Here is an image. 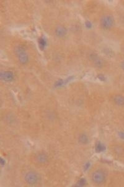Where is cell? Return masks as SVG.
Returning <instances> with one entry per match:
<instances>
[{
  "mask_svg": "<svg viewBox=\"0 0 124 187\" xmlns=\"http://www.w3.org/2000/svg\"><path fill=\"white\" fill-rule=\"evenodd\" d=\"M16 53L19 61L21 63L25 64L28 62V54L22 48L17 47L16 49Z\"/></svg>",
  "mask_w": 124,
  "mask_h": 187,
  "instance_id": "obj_1",
  "label": "cell"
},
{
  "mask_svg": "<svg viewBox=\"0 0 124 187\" xmlns=\"http://www.w3.org/2000/svg\"><path fill=\"white\" fill-rule=\"evenodd\" d=\"M114 22V19L112 16L106 15L102 18L101 20V24L103 28L108 29L112 26Z\"/></svg>",
  "mask_w": 124,
  "mask_h": 187,
  "instance_id": "obj_2",
  "label": "cell"
},
{
  "mask_svg": "<svg viewBox=\"0 0 124 187\" xmlns=\"http://www.w3.org/2000/svg\"><path fill=\"white\" fill-rule=\"evenodd\" d=\"M92 178L95 183L100 184L104 182L105 179V176L103 171H98L93 173Z\"/></svg>",
  "mask_w": 124,
  "mask_h": 187,
  "instance_id": "obj_3",
  "label": "cell"
},
{
  "mask_svg": "<svg viewBox=\"0 0 124 187\" xmlns=\"http://www.w3.org/2000/svg\"><path fill=\"white\" fill-rule=\"evenodd\" d=\"M14 78L13 73L9 71L1 72L0 73L1 80L6 81H12Z\"/></svg>",
  "mask_w": 124,
  "mask_h": 187,
  "instance_id": "obj_4",
  "label": "cell"
},
{
  "mask_svg": "<svg viewBox=\"0 0 124 187\" xmlns=\"http://www.w3.org/2000/svg\"><path fill=\"white\" fill-rule=\"evenodd\" d=\"M37 176L34 173H28L26 177V180L28 183L30 184H35L37 181Z\"/></svg>",
  "mask_w": 124,
  "mask_h": 187,
  "instance_id": "obj_5",
  "label": "cell"
},
{
  "mask_svg": "<svg viewBox=\"0 0 124 187\" xmlns=\"http://www.w3.org/2000/svg\"><path fill=\"white\" fill-rule=\"evenodd\" d=\"M38 43L40 50H44L47 45V41L46 38L44 36L40 37L38 39Z\"/></svg>",
  "mask_w": 124,
  "mask_h": 187,
  "instance_id": "obj_6",
  "label": "cell"
},
{
  "mask_svg": "<svg viewBox=\"0 0 124 187\" xmlns=\"http://www.w3.org/2000/svg\"><path fill=\"white\" fill-rule=\"evenodd\" d=\"M56 32L58 36L62 37L66 35V30L64 27L60 26L57 28L56 30Z\"/></svg>",
  "mask_w": 124,
  "mask_h": 187,
  "instance_id": "obj_7",
  "label": "cell"
},
{
  "mask_svg": "<svg viewBox=\"0 0 124 187\" xmlns=\"http://www.w3.org/2000/svg\"><path fill=\"white\" fill-rule=\"evenodd\" d=\"M106 148L104 145L99 142L96 144L95 150L96 152H100L105 150Z\"/></svg>",
  "mask_w": 124,
  "mask_h": 187,
  "instance_id": "obj_8",
  "label": "cell"
},
{
  "mask_svg": "<svg viewBox=\"0 0 124 187\" xmlns=\"http://www.w3.org/2000/svg\"><path fill=\"white\" fill-rule=\"evenodd\" d=\"M115 102L117 104L119 105H122L124 104V98L123 97L120 95H118L114 99Z\"/></svg>",
  "mask_w": 124,
  "mask_h": 187,
  "instance_id": "obj_9",
  "label": "cell"
},
{
  "mask_svg": "<svg viewBox=\"0 0 124 187\" xmlns=\"http://www.w3.org/2000/svg\"><path fill=\"white\" fill-rule=\"evenodd\" d=\"M79 140L80 142L83 144H87L88 141V137L86 135L84 134L80 136Z\"/></svg>",
  "mask_w": 124,
  "mask_h": 187,
  "instance_id": "obj_10",
  "label": "cell"
},
{
  "mask_svg": "<svg viewBox=\"0 0 124 187\" xmlns=\"http://www.w3.org/2000/svg\"><path fill=\"white\" fill-rule=\"evenodd\" d=\"M64 84H65L64 80L61 79L56 82L54 84V87H60Z\"/></svg>",
  "mask_w": 124,
  "mask_h": 187,
  "instance_id": "obj_11",
  "label": "cell"
},
{
  "mask_svg": "<svg viewBox=\"0 0 124 187\" xmlns=\"http://www.w3.org/2000/svg\"><path fill=\"white\" fill-rule=\"evenodd\" d=\"M86 183V181L84 178H82L79 182V184L80 186H83Z\"/></svg>",
  "mask_w": 124,
  "mask_h": 187,
  "instance_id": "obj_12",
  "label": "cell"
},
{
  "mask_svg": "<svg viewBox=\"0 0 124 187\" xmlns=\"http://www.w3.org/2000/svg\"><path fill=\"white\" fill-rule=\"evenodd\" d=\"M97 77L99 80H101L102 81H104L105 80V76L102 75H99Z\"/></svg>",
  "mask_w": 124,
  "mask_h": 187,
  "instance_id": "obj_13",
  "label": "cell"
},
{
  "mask_svg": "<svg viewBox=\"0 0 124 187\" xmlns=\"http://www.w3.org/2000/svg\"><path fill=\"white\" fill-rule=\"evenodd\" d=\"M85 25L87 27V28H90L92 27V24L90 22L87 21L85 23Z\"/></svg>",
  "mask_w": 124,
  "mask_h": 187,
  "instance_id": "obj_14",
  "label": "cell"
},
{
  "mask_svg": "<svg viewBox=\"0 0 124 187\" xmlns=\"http://www.w3.org/2000/svg\"><path fill=\"white\" fill-rule=\"evenodd\" d=\"M90 166V164L89 162H88L85 165V166H84V169L85 170H87L89 168Z\"/></svg>",
  "mask_w": 124,
  "mask_h": 187,
  "instance_id": "obj_15",
  "label": "cell"
},
{
  "mask_svg": "<svg viewBox=\"0 0 124 187\" xmlns=\"http://www.w3.org/2000/svg\"><path fill=\"white\" fill-rule=\"evenodd\" d=\"M119 135L121 138L122 139H124V133L123 132H120L119 133Z\"/></svg>",
  "mask_w": 124,
  "mask_h": 187,
  "instance_id": "obj_16",
  "label": "cell"
},
{
  "mask_svg": "<svg viewBox=\"0 0 124 187\" xmlns=\"http://www.w3.org/2000/svg\"><path fill=\"white\" fill-rule=\"evenodd\" d=\"M121 67H122V69L124 70V61L122 62V64H121Z\"/></svg>",
  "mask_w": 124,
  "mask_h": 187,
  "instance_id": "obj_17",
  "label": "cell"
}]
</instances>
